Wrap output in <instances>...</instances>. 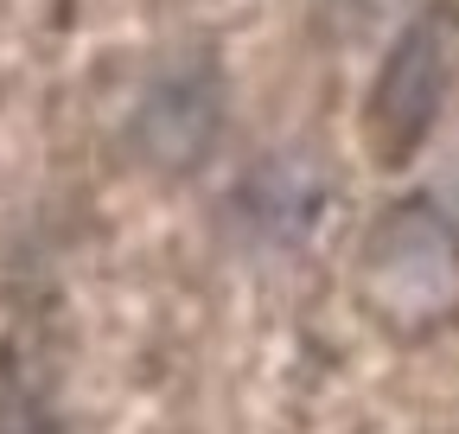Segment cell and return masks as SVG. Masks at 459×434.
Returning a JSON list of instances; mask_svg holds the SVG:
<instances>
[{
  "label": "cell",
  "instance_id": "6da1fadb",
  "mask_svg": "<svg viewBox=\"0 0 459 434\" xmlns=\"http://www.w3.org/2000/svg\"><path fill=\"white\" fill-rule=\"evenodd\" d=\"M358 294L402 339L440 333L446 319H459V224L434 198L389 204L364 237Z\"/></svg>",
  "mask_w": 459,
  "mask_h": 434
},
{
  "label": "cell",
  "instance_id": "3957f363",
  "mask_svg": "<svg viewBox=\"0 0 459 434\" xmlns=\"http://www.w3.org/2000/svg\"><path fill=\"white\" fill-rule=\"evenodd\" d=\"M223 108H230L223 65L211 51H179L141 83L128 108V141L153 173H198L217 153Z\"/></svg>",
  "mask_w": 459,
  "mask_h": 434
},
{
  "label": "cell",
  "instance_id": "277c9868",
  "mask_svg": "<svg viewBox=\"0 0 459 434\" xmlns=\"http://www.w3.org/2000/svg\"><path fill=\"white\" fill-rule=\"evenodd\" d=\"M325 204H332L325 167L307 147H281V153H262L243 173V186L230 192V230L249 256H287L313 243Z\"/></svg>",
  "mask_w": 459,
  "mask_h": 434
},
{
  "label": "cell",
  "instance_id": "7a4b0ae2",
  "mask_svg": "<svg viewBox=\"0 0 459 434\" xmlns=\"http://www.w3.org/2000/svg\"><path fill=\"white\" fill-rule=\"evenodd\" d=\"M453 71H459V13L453 7H428L395 32L389 58L370 83V102H364V135L383 167L409 160L434 135Z\"/></svg>",
  "mask_w": 459,
  "mask_h": 434
}]
</instances>
